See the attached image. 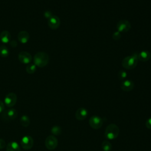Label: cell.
<instances>
[{"mask_svg": "<svg viewBox=\"0 0 151 151\" xmlns=\"http://www.w3.org/2000/svg\"><path fill=\"white\" fill-rule=\"evenodd\" d=\"M138 61L137 54L134 53L124 58L122 61V65L125 69L132 70L136 67Z\"/></svg>", "mask_w": 151, "mask_h": 151, "instance_id": "obj_1", "label": "cell"}, {"mask_svg": "<svg viewBox=\"0 0 151 151\" xmlns=\"http://www.w3.org/2000/svg\"><path fill=\"white\" fill-rule=\"evenodd\" d=\"M49 61L48 55L44 52H38L34 57V64L38 67H44Z\"/></svg>", "mask_w": 151, "mask_h": 151, "instance_id": "obj_2", "label": "cell"}, {"mask_svg": "<svg viewBox=\"0 0 151 151\" xmlns=\"http://www.w3.org/2000/svg\"><path fill=\"white\" fill-rule=\"evenodd\" d=\"M119 128L116 124H110L107 126L105 130V137L108 139L113 140L117 137L119 134Z\"/></svg>", "mask_w": 151, "mask_h": 151, "instance_id": "obj_3", "label": "cell"}, {"mask_svg": "<svg viewBox=\"0 0 151 151\" xmlns=\"http://www.w3.org/2000/svg\"><path fill=\"white\" fill-rule=\"evenodd\" d=\"M18 115L17 111L13 108L4 110L1 113V119L5 122H9L15 119Z\"/></svg>", "mask_w": 151, "mask_h": 151, "instance_id": "obj_4", "label": "cell"}, {"mask_svg": "<svg viewBox=\"0 0 151 151\" xmlns=\"http://www.w3.org/2000/svg\"><path fill=\"white\" fill-rule=\"evenodd\" d=\"M45 145L47 149L52 150L55 149L58 145V140L53 135L48 136L45 140Z\"/></svg>", "mask_w": 151, "mask_h": 151, "instance_id": "obj_5", "label": "cell"}, {"mask_svg": "<svg viewBox=\"0 0 151 151\" xmlns=\"http://www.w3.org/2000/svg\"><path fill=\"white\" fill-rule=\"evenodd\" d=\"M116 28L117 31L120 32H126L130 29L131 24L130 22L126 19L120 20L117 23Z\"/></svg>", "mask_w": 151, "mask_h": 151, "instance_id": "obj_6", "label": "cell"}, {"mask_svg": "<svg viewBox=\"0 0 151 151\" xmlns=\"http://www.w3.org/2000/svg\"><path fill=\"white\" fill-rule=\"evenodd\" d=\"M34 145V140L30 136H24L21 140V146L25 150L31 149Z\"/></svg>", "mask_w": 151, "mask_h": 151, "instance_id": "obj_7", "label": "cell"}, {"mask_svg": "<svg viewBox=\"0 0 151 151\" xmlns=\"http://www.w3.org/2000/svg\"><path fill=\"white\" fill-rule=\"evenodd\" d=\"M17 96L14 93H8L4 99L5 104L8 107H13L17 103Z\"/></svg>", "mask_w": 151, "mask_h": 151, "instance_id": "obj_8", "label": "cell"}, {"mask_svg": "<svg viewBox=\"0 0 151 151\" xmlns=\"http://www.w3.org/2000/svg\"><path fill=\"white\" fill-rule=\"evenodd\" d=\"M88 122L90 127L94 129H98L100 128L103 125L102 119L97 116H91Z\"/></svg>", "mask_w": 151, "mask_h": 151, "instance_id": "obj_9", "label": "cell"}, {"mask_svg": "<svg viewBox=\"0 0 151 151\" xmlns=\"http://www.w3.org/2000/svg\"><path fill=\"white\" fill-rule=\"evenodd\" d=\"M18 60L23 64H29L32 61V56L28 52L21 51L18 54Z\"/></svg>", "mask_w": 151, "mask_h": 151, "instance_id": "obj_10", "label": "cell"}, {"mask_svg": "<svg viewBox=\"0 0 151 151\" xmlns=\"http://www.w3.org/2000/svg\"><path fill=\"white\" fill-rule=\"evenodd\" d=\"M48 25L52 29H57L60 25V20L57 16L52 15L48 20Z\"/></svg>", "mask_w": 151, "mask_h": 151, "instance_id": "obj_11", "label": "cell"}, {"mask_svg": "<svg viewBox=\"0 0 151 151\" xmlns=\"http://www.w3.org/2000/svg\"><path fill=\"white\" fill-rule=\"evenodd\" d=\"M134 87V83L130 80H123L120 84V88L122 90L128 92L132 91Z\"/></svg>", "mask_w": 151, "mask_h": 151, "instance_id": "obj_12", "label": "cell"}, {"mask_svg": "<svg viewBox=\"0 0 151 151\" xmlns=\"http://www.w3.org/2000/svg\"><path fill=\"white\" fill-rule=\"evenodd\" d=\"M88 114V111L84 107L78 108L76 112V117L78 120H84Z\"/></svg>", "mask_w": 151, "mask_h": 151, "instance_id": "obj_13", "label": "cell"}, {"mask_svg": "<svg viewBox=\"0 0 151 151\" xmlns=\"http://www.w3.org/2000/svg\"><path fill=\"white\" fill-rule=\"evenodd\" d=\"M138 55V60L142 62H146L149 61L151 58V53L147 50H143L140 51Z\"/></svg>", "mask_w": 151, "mask_h": 151, "instance_id": "obj_14", "label": "cell"}, {"mask_svg": "<svg viewBox=\"0 0 151 151\" xmlns=\"http://www.w3.org/2000/svg\"><path fill=\"white\" fill-rule=\"evenodd\" d=\"M29 38V35L28 32L25 31H20L18 35V39L20 42L22 44L27 43Z\"/></svg>", "mask_w": 151, "mask_h": 151, "instance_id": "obj_15", "label": "cell"}, {"mask_svg": "<svg viewBox=\"0 0 151 151\" xmlns=\"http://www.w3.org/2000/svg\"><path fill=\"white\" fill-rule=\"evenodd\" d=\"M6 151H21L20 147L17 142H10L6 146Z\"/></svg>", "mask_w": 151, "mask_h": 151, "instance_id": "obj_16", "label": "cell"}, {"mask_svg": "<svg viewBox=\"0 0 151 151\" xmlns=\"http://www.w3.org/2000/svg\"><path fill=\"white\" fill-rule=\"evenodd\" d=\"M11 34L8 31H3L0 34V40L2 42L6 44L10 42Z\"/></svg>", "mask_w": 151, "mask_h": 151, "instance_id": "obj_17", "label": "cell"}, {"mask_svg": "<svg viewBox=\"0 0 151 151\" xmlns=\"http://www.w3.org/2000/svg\"><path fill=\"white\" fill-rule=\"evenodd\" d=\"M20 124L25 127H28L30 124V119L28 116L26 115H23L20 119Z\"/></svg>", "mask_w": 151, "mask_h": 151, "instance_id": "obj_18", "label": "cell"}, {"mask_svg": "<svg viewBox=\"0 0 151 151\" xmlns=\"http://www.w3.org/2000/svg\"><path fill=\"white\" fill-rule=\"evenodd\" d=\"M9 55V50L8 48L4 45H2L0 46V55L2 57H6Z\"/></svg>", "mask_w": 151, "mask_h": 151, "instance_id": "obj_19", "label": "cell"}, {"mask_svg": "<svg viewBox=\"0 0 151 151\" xmlns=\"http://www.w3.org/2000/svg\"><path fill=\"white\" fill-rule=\"evenodd\" d=\"M101 148L104 151H110L111 149V144L107 140H104L102 142Z\"/></svg>", "mask_w": 151, "mask_h": 151, "instance_id": "obj_20", "label": "cell"}, {"mask_svg": "<svg viewBox=\"0 0 151 151\" xmlns=\"http://www.w3.org/2000/svg\"><path fill=\"white\" fill-rule=\"evenodd\" d=\"M51 133L54 134V135H55V136H58V135H60L61 133V129L60 126H53L51 129Z\"/></svg>", "mask_w": 151, "mask_h": 151, "instance_id": "obj_21", "label": "cell"}, {"mask_svg": "<svg viewBox=\"0 0 151 151\" xmlns=\"http://www.w3.org/2000/svg\"><path fill=\"white\" fill-rule=\"evenodd\" d=\"M36 70V65L34 64H29L26 67V71L28 74H33Z\"/></svg>", "mask_w": 151, "mask_h": 151, "instance_id": "obj_22", "label": "cell"}, {"mask_svg": "<svg viewBox=\"0 0 151 151\" xmlns=\"http://www.w3.org/2000/svg\"><path fill=\"white\" fill-rule=\"evenodd\" d=\"M127 72L125 70H121L118 73V78L119 80H123L127 77Z\"/></svg>", "mask_w": 151, "mask_h": 151, "instance_id": "obj_23", "label": "cell"}, {"mask_svg": "<svg viewBox=\"0 0 151 151\" xmlns=\"http://www.w3.org/2000/svg\"><path fill=\"white\" fill-rule=\"evenodd\" d=\"M112 38L114 40H119L121 38V34L120 32L119 31L114 32L113 34L112 35Z\"/></svg>", "mask_w": 151, "mask_h": 151, "instance_id": "obj_24", "label": "cell"}, {"mask_svg": "<svg viewBox=\"0 0 151 151\" xmlns=\"http://www.w3.org/2000/svg\"><path fill=\"white\" fill-rule=\"evenodd\" d=\"M145 125L146 126V127L149 129H151V117L149 118L145 123Z\"/></svg>", "mask_w": 151, "mask_h": 151, "instance_id": "obj_25", "label": "cell"}, {"mask_svg": "<svg viewBox=\"0 0 151 151\" xmlns=\"http://www.w3.org/2000/svg\"><path fill=\"white\" fill-rule=\"evenodd\" d=\"M6 146V143L5 142L4 139L0 138V149H4Z\"/></svg>", "mask_w": 151, "mask_h": 151, "instance_id": "obj_26", "label": "cell"}, {"mask_svg": "<svg viewBox=\"0 0 151 151\" xmlns=\"http://www.w3.org/2000/svg\"><path fill=\"white\" fill-rule=\"evenodd\" d=\"M5 110V106H4V103L0 100V114Z\"/></svg>", "mask_w": 151, "mask_h": 151, "instance_id": "obj_27", "label": "cell"}, {"mask_svg": "<svg viewBox=\"0 0 151 151\" xmlns=\"http://www.w3.org/2000/svg\"><path fill=\"white\" fill-rule=\"evenodd\" d=\"M44 16L46 17V18H48V19L50 18V17H51L52 15V14L50 12H49V11H46V12H45V13H44Z\"/></svg>", "mask_w": 151, "mask_h": 151, "instance_id": "obj_28", "label": "cell"}, {"mask_svg": "<svg viewBox=\"0 0 151 151\" xmlns=\"http://www.w3.org/2000/svg\"><path fill=\"white\" fill-rule=\"evenodd\" d=\"M9 43H10V45H11V46L12 47H15L17 46V41H14V40L13 41H11L9 42Z\"/></svg>", "mask_w": 151, "mask_h": 151, "instance_id": "obj_29", "label": "cell"}]
</instances>
